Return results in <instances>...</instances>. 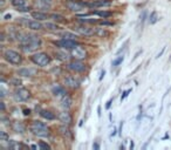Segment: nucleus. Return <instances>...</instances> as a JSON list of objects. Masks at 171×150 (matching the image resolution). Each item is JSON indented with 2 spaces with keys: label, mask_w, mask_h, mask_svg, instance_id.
I'll return each instance as SVG.
<instances>
[{
  "label": "nucleus",
  "mask_w": 171,
  "mask_h": 150,
  "mask_svg": "<svg viewBox=\"0 0 171 150\" xmlns=\"http://www.w3.org/2000/svg\"><path fill=\"white\" fill-rule=\"evenodd\" d=\"M15 37L19 40V42L21 44V49L25 53H32V52L37 50L38 48H40L42 45L41 39L34 34H26V33L19 32L15 34Z\"/></svg>",
  "instance_id": "1"
},
{
  "label": "nucleus",
  "mask_w": 171,
  "mask_h": 150,
  "mask_svg": "<svg viewBox=\"0 0 171 150\" xmlns=\"http://www.w3.org/2000/svg\"><path fill=\"white\" fill-rule=\"evenodd\" d=\"M31 131L35 135V136H39V137H47L49 135V129L48 127L40 122V121H34L33 124L31 126Z\"/></svg>",
  "instance_id": "2"
},
{
  "label": "nucleus",
  "mask_w": 171,
  "mask_h": 150,
  "mask_svg": "<svg viewBox=\"0 0 171 150\" xmlns=\"http://www.w3.org/2000/svg\"><path fill=\"white\" fill-rule=\"evenodd\" d=\"M4 57H5L6 61H8L10 64L15 65V66H18V65H20V64L22 62L21 55H20L18 52L13 50V49H6V50L4 52Z\"/></svg>",
  "instance_id": "3"
},
{
  "label": "nucleus",
  "mask_w": 171,
  "mask_h": 150,
  "mask_svg": "<svg viewBox=\"0 0 171 150\" xmlns=\"http://www.w3.org/2000/svg\"><path fill=\"white\" fill-rule=\"evenodd\" d=\"M32 61L40 67H46L50 62V56L46 53H35L32 56Z\"/></svg>",
  "instance_id": "4"
},
{
  "label": "nucleus",
  "mask_w": 171,
  "mask_h": 150,
  "mask_svg": "<svg viewBox=\"0 0 171 150\" xmlns=\"http://www.w3.org/2000/svg\"><path fill=\"white\" fill-rule=\"evenodd\" d=\"M66 7L72 12H82L86 7H88V5L81 0H67Z\"/></svg>",
  "instance_id": "5"
},
{
  "label": "nucleus",
  "mask_w": 171,
  "mask_h": 150,
  "mask_svg": "<svg viewBox=\"0 0 171 150\" xmlns=\"http://www.w3.org/2000/svg\"><path fill=\"white\" fill-rule=\"evenodd\" d=\"M31 97V93L26 88H19L14 92V99L18 102H25Z\"/></svg>",
  "instance_id": "6"
},
{
  "label": "nucleus",
  "mask_w": 171,
  "mask_h": 150,
  "mask_svg": "<svg viewBox=\"0 0 171 150\" xmlns=\"http://www.w3.org/2000/svg\"><path fill=\"white\" fill-rule=\"evenodd\" d=\"M68 68H69L70 71H73V72H76V73H82V72H84V71H86V65L81 61V60L75 59L74 61H72V62H69V64H68Z\"/></svg>",
  "instance_id": "7"
},
{
  "label": "nucleus",
  "mask_w": 171,
  "mask_h": 150,
  "mask_svg": "<svg viewBox=\"0 0 171 150\" xmlns=\"http://www.w3.org/2000/svg\"><path fill=\"white\" fill-rule=\"evenodd\" d=\"M74 31L81 35H84V37H92L95 34V29L90 28L88 26H76V27H74Z\"/></svg>",
  "instance_id": "8"
},
{
  "label": "nucleus",
  "mask_w": 171,
  "mask_h": 150,
  "mask_svg": "<svg viewBox=\"0 0 171 150\" xmlns=\"http://www.w3.org/2000/svg\"><path fill=\"white\" fill-rule=\"evenodd\" d=\"M55 45H58L62 49H73L74 47L77 46L75 40H69V39H61L60 41L55 42Z\"/></svg>",
  "instance_id": "9"
},
{
  "label": "nucleus",
  "mask_w": 171,
  "mask_h": 150,
  "mask_svg": "<svg viewBox=\"0 0 171 150\" xmlns=\"http://www.w3.org/2000/svg\"><path fill=\"white\" fill-rule=\"evenodd\" d=\"M72 56L74 59H77V60H83L86 59V56H87V52H86V49L81 46H76L72 49Z\"/></svg>",
  "instance_id": "10"
},
{
  "label": "nucleus",
  "mask_w": 171,
  "mask_h": 150,
  "mask_svg": "<svg viewBox=\"0 0 171 150\" xmlns=\"http://www.w3.org/2000/svg\"><path fill=\"white\" fill-rule=\"evenodd\" d=\"M65 84L72 89H76L80 87V81L77 79H75L74 76H67L65 79Z\"/></svg>",
  "instance_id": "11"
},
{
  "label": "nucleus",
  "mask_w": 171,
  "mask_h": 150,
  "mask_svg": "<svg viewBox=\"0 0 171 150\" xmlns=\"http://www.w3.org/2000/svg\"><path fill=\"white\" fill-rule=\"evenodd\" d=\"M52 93H53V95H54L56 99H62L65 95H67L66 89H65L63 87H61V86H55V87H53Z\"/></svg>",
  "instance_id": "12"
},
{
  "label": "nucleus",
  "mask_w": 171,
  "mask_h": 150,
  "mask_svg": "<svg viewBox=\"0 0 171 150\" xmlns=\"http://www.w3.org/2000/svg\"><path fill=\"white\" fill-rule=\"evenodd\" d=\"M58 118H59V121L62 122L63 124H70L72 122V115L68 113V111H61L59 115H58Z\"/></svg>",
  "instance_id": "13"
},
{
  "label": "nucleus",
  "mask_w": 171,
  "mask_h": 150,
  "mask_svg": "<svg viewBox=\"0 0 171 150\" xmlns=\"http://www.w3.org/2000/svg\"><path fill=\"white\" fill-rule=\"evenodd\" d=\"M88 7H104V6H110L111 3L109 1V0H93L92 3L87 4Z\"/></svg>",
  "instance_id": "14"
},
{
  "label": "nucleus",
  "mask_w": 171,
  "mask_h": 150,
  "mask_svg": "<svg viewBox=\"0 0 171 150\" xmlns=\"http://www.w3.org/2000/svg\"><path fill=\"white\" fill-rule=\"evenodd\" d=\"M26 25L28 28L33 29V31H40L42 29V27H45L41 22H39V20H30V21H26Z\"/></svg>",
  "instance_id": "15"
},
{
  "label": "nucleus",
  "mask_w": 171,
  "mask_h": 150,
  "mask_svg": "<svg viewBox=\"0 0 171 150\" xmlns=\"http://www.w3.org/2000/svg\"><path fill=\"white\" fill-rule=\"evenodd\" d=\"M37 74V71L33 68H21L18 71V75L23 76V77H31Z\"/></svg>",
  "instance_id": "16"
},
{
  "label": "nucleus",
  "mask_w": 171,
  "mask_h": 150,
  "mask_svg": "<svg viewBox=\"0 0 171 150\" xmlns=\"http://www.w3.org/2000/svg\"><path fill=\"white\" fill-rule=\"evenodd\" d=\"M50 3H52V0H35V6L39 10L46 11L50 8Z\"/></svg>",
  "instance_id": "17"
},
{
  "label": "nucleus",
  "mask_w": 171,
  "mask_h": 150,
  "mask_svg": "<svg viewBox=\"0 0 171 150\" xmlns=\"http://www.w3.org/2000/svg\"><path fill=\"white\" fill-rule=\"evenodd\" d=\"M12 129H13L15 133H18V134H23L25 130H26L23 123L20 122V121H15V122L12 124Z\"/></svg>",
  "instance_id": "18"
},
{
  "label": "nucleus",
  "mask_w": 171,
  "mask_h": 150,
  "mask_svg": "<svg viewBox=\"0 0 171 150\" xmlns=\"http://www.w3.org/2000/svg\"><path fill=\"white\" fill-rule=\"evenodd\" d=\"M72 97L69 96V95H65L63 97H62V100H61V106H62V108H65L66 110L67 109H69L70 108V106H72Z\"/></svg>",
  "instance_id": "19"
},
{
  "label": "nucleus",
  "mask_w": 171,
  "mask_h": 150,
  "mask_svg": "<svg viewBox=\"0 0 171 150\" xmlns=\"http://www.w3.org/2000/svg\"><path fill=\"white\" fill-rule=\"evenodd\" d=\"M32 18L35 19V20H39V21H42V20H47L49 17L43 13V12H33L32 13Z\"/></svg>",
  "instance_id": "20"
},
{
  "label": "nucleus",
  "mask_w": 171,
  "mask_h": 150,
  "mask_svg": "<svg viewBox=\"0 0 171 150\" xmlns=\"http://www.w3.org/2000/svg\"><path fill=\"white\" fill-rule=\"evenodd\" d=\"M108 31L105 28H101V27H96L95 28V35H97V37H100V38H105V37H108Z\"/></svg>",
  "instance_id": "21"
},
{
  "label": "nucleus",
  "mask_w": 171,
  "mask_h": 150,
  "mask_svg": "<svg viewBox=\"0 0 171 150\" xmlns=\"http://www.w3.org/2000/svg\"><path fill=\"white\" fill-rule=\"evenodd\" d=\"M40 115H41V117H43V118H46V120H54L55 118V115L52 113V111H49V110H41L40 111Z\"/></svg>",
  "instance_id": "22"
},
{
  "label": "nucleus",
  "mask_w": 171,
  "mask_h": 150,
  "mask_svg": "<svg viewBox=\"0 0 171 150\" xmlns=\"http://www.w3.org/2000/svg\"><path fill=\"white\" fill-rule=\"evenodd\" d=\"M11 4L17 8H21V7L27 6V0H12Z\"/></svg>",
  "instance_id": "23"
},
{
  "label": "nucleus",
  "mask_w": 171,
  "mask_h": 150,
  "mask_svg": "<svg viewBox=\"0 0 171 150\" xmlns=\"http://www.w3.org/2000/svg\"><path fill=\"white\" fill-rule=\"evenodd\" d=\"M55 57L59 59V60H62V61H66V60L68 59V54L65 50H56L55 52Z\"/></svg>",
  "instance_id": "24"
},
{
  "label": "nucleus",
  "mask_w": 171,
  "mask_h": 150,
  "mask_svg": "<svg viewBox=\"0 0 171 150\" xmlns=\"http://www.w3.org/2000/svg\"><path fill=\"white\" fill-rule=\"evenodd\" d=\"M60 37L62 39H69V40H76V38H77V35L72 33V32H62L60 34Z\"/></svg>",
  "instance_id": "25"
},
{
  "label": "nucleus",
  "mask_w": 171,
  "mask_h": 150,
  "mask_svg": "<svg viewBox=\"0 0 171 150\" xmlns=\"http://www.w3.org/2000/svg\"><path fill=\"white\" fill-rule=\"evenodd\" d=\"M49 18L53 20V21H55V22H63L65 20H66V18L63 17V15H60V14H50L49 15Z\"/></svg>",
  "instance_id": "26"
},
{
  "label": "nucleus",
  "mask_w": 171,
  "mask_h": 150,
  "mask_svg": "<svg viewBox=\"0 0 171 150\" xmlns=\"http://www.w3.org/2000/svg\"><path fill=\"white\" fill-rule=\"evenodd\" d=\"M92 14H95V15H99L101 18H109L111 17V12H107V11H94Z\"/></svg>",
  "instance_id": "27"
},
{
  "label": "nucleus",
  "mask_w": 171,
  "mask_h": 150,
  "mask_svg": "<svg viewBox=\"0 0 171 150\" xmlns=\"http://www.w3.org/2000/svg\"><path fill=\"white\" fill-rule=\"evenodd\" d=\"M60 133H61L63 136H66V137H70V136H72V135H70V130H69V128H68V124L61 126V127H60Z\"/></svg>",
  "instance_id": "28"
},
{
  "label": "nucleus",
  "mask_w": 171,
  "mask_h": 150,
  "mask_svg": "<svg viewBox=\"0 0 171 150\" xmlns=\"http://www.w3.org/2000/svg\"><path fill=\"white\" fill-rule=\"evenodd\" d=\"M157 21H158L157 12H156V11H154V12H151V14L149 15V24H150V25H154V24H156Z\"/></svg>",
  "instance_id": "29"
},
{
  "label": "nucleus",
  "mask_w": 171,
  "mask_h": 150,
  "mask_svg": "<svg viewBox=\"0 0 171 150\" xmlns=\"http://www.w3.org/2000/svg\"><path fill=\"white\" fill-rule=\"evenodd\" d=\"M123 60H124V55H121V56H119V57H116L115 60H114V61L111 62V67H117L119 65H121L122 62H123Z\"/></svg>",
  "instance_id": "30"
},
{
  "label": "nucleus",
  "mask_w": 171,
  "mask_h": 150,
  "mask_svg": "<svg viewBox=\"0 0 171 150\" xmlns=\"http://www.w3.org/2000/svg\"><path fill=\"white\" fill-rule=\"evenodd\" d=\"M43 26H45L47 29H49V31H58V29H59V26H58V25L52 24V22H46Z\"/></svg>",
  "instance_id": "31"
},
{
  "label": "nucleus",
  "mask_w": 171,
  "mask_h": 150,
  "mask_svg": "<svg viewBox=\"0 0 171 150\" xmlns=\"http://www.w3.org/2000/svg\"><path fill=\"white\" fill-rule=\"evenodd\" d=\"M8 147L12 150H19L21 148V144L18 143V142H15V141H11V142H8Z\"/></svg>",
  "instance_id": "32"
},
{
  "label": "nucleus",
  "mask_w": 171,
  "mask_h": 150,
  "mask_svg": "<svg viewBox=\"0 0 171 150\" xmlns=\"http://www.w3.org/2000/svg\"><path fill=\"white\" fill-rule=\"evenodd\" d=\"M0 140L1 141H7L8 140V135L6 134V131H0Z\"/></svg>",
  "instance_id": "33"
},
{
  "label": "nucleus",
  "mask_w": 171,
  "mask_h": 150,
  "mask_svg": "<svg viewBox=\"0 0 171 150\" xmlns=\"http://www.w3.org/2000/svg\"><path fill=\"white\" fill-rule=\"evenodd\" d=\"M11 83H12L13 86H20V84H21V80H19V79L15 77V79H12V80H11Z\"/></svg>",
  "instance_id": "34"
},
{
  "label": "nucleus",
  "mask_w": 171,
  "mask_h": 150,
  "mask_svg": "<svg viewBox=\"0 0 171 150\" xmlns=\"http://www.w3.org/2000/svg\"><path fill=\"white\" fill-rule=\"evenodd\" d=\"M39 147H40L41 149H45V150L50 149V145H48V144H47V143H45V142H40V143H39Z\"/></svg>",
  "instance_id": "35"
},
{
  "label": "nucleus",
  "mask_w": 171,
  "mask_h": 150,
  "mask_svg": "<svg viewBox=\"0 0 171 150\" xmlns=\"http://www.w3.org/2000/svg\"><path fill=\"white\" fill-rule=\"evenodd\" d=\"M130 93H131V89H127L125 92H123V95L121 96V101H122V100H124V99H125V97H127V96H128Z\"/></svg>",
  "instance_id": "36"
},
{
  "label": "nucleus",
  "mask_w": 171,
  "mask_h": 150,
  "mask_svg": "<svg viewBox=\"0 0 171 150\" xmlns=\"http://www.w3.org/2000/svg\"><path fill=\"white\" fill-rule=\"evenodd\" d=\"M32 8L30 7V6H25V7H21V8H18V11H20V12H30Z\"/></svg>",
  "instance_id": "37"
},
{
  "label": "nucleus",
  "mask_w": 171,
  "mask_h": 150,
  "mask_svg": "<svg viewBox=\"0 0 171 150\" xmlns=\"http://www.w3.org/2000/svg\"><path fill=\"white\" fill-rule=\"evenodd\" d=\"M80 21L81 22H89V24H92V22H96V20L94 19H80Z\"/></svg>",
  "instance_id": "38"
},
{
  "label": "nucleus",
  "mask_w": 171,
  "mask_h": 150,
  "mask_svg": "<svg viewBox=\"0 0 171 150\" xmlns=\"http://www.w3.org/2000/svg\"><path fill=\"white\" fill-rule=\"evenodd\" d=\"M145 18H147V12L144 11L143 13H142V15H141V18H139V19H141V21H142V22H143V21L145 20Z\"/></svg>",
  "instance_id": "39"
},
{
  "label": "nucleus",
  "mask_w": 171,
  "mask_h": 150,
  "mask_svg": "<svg viewBox=\"0 0 171 150\" xmlns=\"http://www.w3.org/2000/svg\"><path fill=\"white\" fill-rule=\"evenodd\" d=\"M101 25H104V26H112V22H108V21H101Z\"/></svg>",
  "instance_id": "40"
},
{
  "label": "nucleus",
  "mask_w": 171,
  "mask_h": 150,
  "mask_svg": "<svg viewBox=\"0 0 171 150\" xmlns=\"http://www.w3.org/2000/svg\"><path fill=\"white\" fill-rule=\"evenodd\" d=\"M111 103H112V99H110V100L107 102V104H105V108H107V109H109V108H110V106H111Z\"/></svg>",
  "instance_id": "41"
},
{
  "label": "nucleus",
  "mask_w": 171,
  "mask_h": 150,
  "mask_svg": "<svg viewBox=\"0 0 171 150\" xmlns=\"http://www.w3.org/2000/svg\"><path fill=\"white\" fill-rule=\"evenodd\" d=\"M0 106H1V111H5V102H0Z\"/></svg>",
  "instance_id": "42"
},
{
  "label": "nucleus",
  "mask_w": 171,
  "mask_h": 150,
  "mask_svg": "<svg viewBox=\"0 0 171 150\" xmlns=\"http://www.w3.org/2000/svg\"><path fill=\"white\" fill-rule=\"evenodd\" d=\"M164 50H165V48H164V47H163V49H162V50H161V53H158V54H157V56H156V57H161V56H162V54H163V53H164Z\"/></svg>",
  "instance_id": "43"
},
{
  "label": "nucleus",
  "mask_w": 171,
  "mask_h": 150,
  "mask_svg": "<svg viewBox=\"0 0 171 150\" xmlns=\"http://www.w3.org/2000/svg\"><path fill=\"white\" fill-rule=\"evenodd\" d=\"M104 74H105V71H102V72H101V75H100V81L104 77Z\"/></svg>",
  "instance_id": "44"
},
{
  "label": "nucleus",
  "mask_w": 171,
  "mask_h": 150,
  "mask_svg": "<svg viewBox=\"0 0 171 150\" xmlns=\"http://www.w3.org/2000/svg\"><path fill=\"white\" fill-rule=\"evenodd\" d=\"M0 94H1V97H5V95H6V94H5V91H4L3 88L0 89Z\"/></svg>",
  "instance_id": "45"
},
{
  "label": "nucleus",
  "mask_w": 171,
  "mask_h": 150,
  "mask_svg": "<svg viewBox=\"0 0 171 150\" xmlns=\"http://www.w3.org/2000/svg\"><path fill=\"white\" fill-rule=\"evenodd\" d=\"M23 114H25V115H30V114H31V110H30V109H25V110H23Z\"/></svg>",
  "instance_id": "46"
},
{
  "label": "nucleus",
  "mask_w": 171,
  "mask_h": 150,
  "mask_svg": "<svg viewBox=\"0 0 171 150\" xmlns=\"http://www.w3.org/2000/svg\"><path fill=\"white\" fill-rule=\"evenodd\" d=\"M116 131H117V130H116V128H114V129H112V131H111V135H110V136H115V135H116Z\"/></svg>",
  "instance_id": "47"
},
{
  "label": "nucleus",
  "mask_w": 171,
  "mask_h": 150,
  "mask_svg": "<svg viewBox=\"0 0 171 150\" xmlns=\"http://www.w3.org/2000/svg\"><path fill=\"white\" fill-rule=\"evenodd\" d=\"M4 19H5V20H10V19H11V14H6V15L4 17Z\"/></svg>",
  "instance_id": "48"
},
{
  "label": "nucleus",
  "mask_w": 171,
  "mask_h": 150,
  "mask_svg": "<svg viewBox=\"0 0 171 150\" xmlns=\"http://www.w3.org/2000/svg\"><path fill=\"white\" fill-rule=\"evenodd\" d=\"M93 148H94V149H96V150H97V149H99V148H100V145H99V144H97V143H95V144H93Z\"/></svg>",
  "instance_id": "49"
},
{
  "label": "nucleus",
  "mask_w": 171,
  "mask_h": 150,
  "mask_svg": "<svg viewBox=\"0 0 171 150\" xmlns=\"http://www.w3.org/2000/svg\"><path fill=\"white\" fill-rule=\"evenodd\" d=\"M97 111H99V116H101V107L97 108Z\"/></svg>",
  "instance_id": "50"
},
{
  "label": "nucleus",
  "mask_w": 171,
  "mask_h": 150,
  "mask_svg": "<svg viewBox=\"0 0 171 150\" xmlns=\"http://www.w3.org/2000/svg\"><path fill=\"white\" fill-rule=\"evenodd\" d=\"M130 149H131V150L134 149V142H132V141H131V143H130Z\"/></svg>",
  "instance_id": "51"
}]
</instances>
